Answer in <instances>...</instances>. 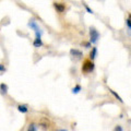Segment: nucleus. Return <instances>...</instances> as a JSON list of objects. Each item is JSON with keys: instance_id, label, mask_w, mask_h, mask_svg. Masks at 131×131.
<instances>
[{"instance_id": "f257e3e1", "label": "nucleus", "mask_w": 131, "mask_h": 131, "mask_svg": "<svg viewBox=\"0 0 131 131\" xmlns=\"http://www.w3.org/2000/svg\"><path fill=\"white\" fill-rule=\"evenodd\" d=\"M94 70H95V63H94V61L91 60L90 58L84 59L83 62H82V66H81L82 74H90V73H92Z\"/></svg>"}, {"instance_id": "f03ea898", "label": "nucleus", "mask_w": 131, "mask_h": 131, "mask_svg": "<svg viewBox=\"0 0 131 131\" xmlns=\"http://www.w3.org/2000/svg\"><path fill=\"white\" fill-rule=\"evenodd\" d=\"M27 26L30 27V28H32L33 31H34V33H35V37L42 38V36H43V33H44V32L42 31V28L39 27V25L37 24V22H36L34 19H32V20H30V21H28Z\"/></svg>"}, {"instance_id": "7ed1b4c3", "label": "nucleus", "mask_w": 131, "mask_h": 131, "mask_svg": "<svg viewBox=\"0 0 131 131\" xmlns=\"http://www.w3.org/2000/svg\"><path fill=\"white\" fill-rule=\"evenodd\" d=\"M90 42H91V44H96L98 42V39H100V32H98V30L96 27L94 26H90Z\"/></svg>"}, {"instance_id": "20e7f679", "label": "nucleus", "mask_w": 131, "mask_h": 131, "mask_svg": "<svg viewBox=\"0 0 131 131\" xmlns=\"http://www.w3.org/2000/svg\"><path fill=\"white\" fill-rule=\"evenodd\" d=\"M52 7H54V9L56 10L57 13L59 14L64 13L66 10H67V3L62 1H54L52 2Z\"/></svg>"}, {"instance_id": "39448f33", "label": "nucleus", "mask_w": 131, "mask_h": 131, "mask_svg": "<svg viewBox=\"0 0 131 131\" xmlns=\"http://www.w3.org/2000/svg\"><path fill=\"white\" fill-rule=\"evenodd\" d=\"M70 55H71V57H73V58H75V59H82L83 58V52L78 48H71L70 49Z\"/></svg>"}, {"instance_id": "423d86ee", "label": "nucleus", "mask_w": 131, "mask_h": 131, "mask_svg": "<svg viewBox=\"0 0 131 131\" xmlns=\"http://www.w3.org/2000/svg\"><path fill=\"white\" fill-rule=\"evenodd\" d=\"M38 127H42L44 130H47L49 128V120L48 118L46 117H42L39 119V122H38Z\"/></svg>"}, {"instance_id": "0eeeda50", "label": "nucleus", "mask_w": 131, "mask_h": 131, "mask_svg": "<svg viewBox=\"0 0 131 131\" xmlns=\"http://www.w3.org/2000/svg\"><path fill=\"white\" fill-rule=\"evenodd\" d=\"M126 26H127V32L131 36V12H129L126 18Z\"/></svg>"}, {"instance_id": "6e6552de", "label": "nucleus", "mask_w": 131, "mask_h": 131, "mask_svg": "<svg viewBox=\"0 0 131 131\" xmlns=\"http://www.w3.org/2000/svg\"><path fill=\"white\" fill-rule=\"evenodd\" d=\"M19 113H22V114H27L28 113V106L25 104H19L18 107H16Z\"/></svg>"}, {"instance_id": "1a4fd4ad", "label": "nucleus", "mask_w": 131, "mask_h": 131, "mask_svg": "<svg viewBox=\"0 0 131 131\" xmlns=\"http://www.w3.org/2000/svg\"><path fill=\"white\" fill-rule=\"evenodd\" d=\"M96 57H97V47L94 46V47H92V48H91V51H90L89 58L94 61V59H95Z\"/></svg>"}, {"instance_id": "9d476101", "label": "nucleus", "mask_w": 131, "mask_h": 131, "mask_svg": "<svg viewBox=\"0 0 131 131\" xmlns=\"http://www.w3.org/2000/svg\"><path fill=\"white\" fill-rule=\"evenodd\" d=\"M37 130H38V124H36L34 121L30 122L26 129V131H37Z\"/></svg>"}, {"instance_id": "9b49d317", "label": "nucleus", "mask_w": 131, "mask_h": 131, "mask_svg": "<svg viewBox=\"0 0 131 131\" xmlns=\"http://www.w3.org/2000/svg\"><path fill=\"white\" fill-rule=\"evenodd\" d=\"M43 45H44V43H43V39L42 38L35 37L34 40H33V46H34L35 48H40Z\"/></svg>"}, {"instance_id": "f8f14e48", "label": "nucleus", "mask_w": 131, "mask_h": 131, "mask_svg": "<svg viewBox=\"0 0 131 131\" xmlns=\"http://www.w3.org/2000/svg\"><path fill=\"white\" fill-rule=\"evenodd\" d=\"M8 91H9L8 85L6 83H0V92H1V94H3V95H7Z\"/></svg>"}, {"instance_id": "ddd939ff", "label": "nucleus", "mask_w": 131, "mask_h": 131, "mask_svg": "<svg viewBox=\"0 0 131 131\" xmlns=\"http://www.w3.org/2000/svg\"><path fill=\"white\" fill-rule=\"evenodd\" d=\"M81 90H82L81 85L80 84H75L74 86H73V89L71 90V92H72V94H79L81 92Z\"/></svg>"}, {"instance_id": "4468645a", "label": "nucleus", "mask_w": 131, "mask_h": 131, "mask_svg": "<svg viewBox=\"0 0 131 131\" xmlns=\"http://www.w3.org/2000/svg\"><path fill=\"white\" fill-rule=\"evenodd\" d=\"M109 92L110 93H112L113 94V95L115 96V98H116V100H118V101H119V103H124V101H122V98L119 96V95H118V94L116 93V92H115L114 91V90H112V89H109Z\"/></svg>"}, {"instance_id": "2eb2a0df", "label": "nucleus", "mask_w": 131, "mask_h": 131, "mask_svg": "<svg viewBox=\"0 0 131 131\" xmlns=\"http://www.w3.org/2000/svg\"><path fill=\"white\" fill-rule=\"evenodd\" d=\"M81 45H82V46H84L85 48H88V49L92 48V44H91V42H82Z\"/></svg>"}, {"instance_id": "dca6fc26", "label": "nucleus", "mask_w": 131, "mask_h": 131, "mask_svg": "<svg viewBox=\"0 0 131 131\" xmlns=\"http://www.w3.org/2000/svg\"><path fill=\"white\" fill-rule=\"evenodd\" d=\"M113 131H124V128H122V126H120V125H116L114 127Z\"/></svg>"}, {"instance_id": "f3484780", "label": "nucleus", "mask_w": 131, "mask_h": 131, "mask_svg": "<svg viewBox=\"0 0 131 131\" xmlns=\"http://www.w3.org/2000/svg\"><path fill=\"white\" fill-rule=\"evenodd\" d=\"M83 6H84V8H85V10H86V11L89 12V13H91V14H93V13H94V12H93V10H92V9H91V8H90V7L88 6V5H85V3H84V5H83Z\"/></svg>"}, {"instance_id": "a211bd4d", "label": "nucleus", "mask_w": 131, "mask_h": 131, "mask_svg": "<svg viewBox=\"0 0 131 131\" xmlns=\"http://www.w3.org/2000/svg\"><path fill=\"white\" fill-rule=\"evenodd\" d=\"M7 71V69L5 67V64H2V63H0V72L3 73V72H6Z\"/></svg>"}, {"instance_id": "6ab92c4d", "label": "nucleus", "mask_w": 131, "mask_h": 131, "mask_svg": "<svg viewBox=\"0 0 131 131\" xmlns=\"http://www.w3.org/2000/svg\"><path fill=\"white\" fill-rule=\"evenodd\" d=\"M56 131H68V130H66V129H57Z\"/></svg>"}]
</instances>
